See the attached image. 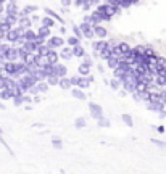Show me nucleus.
<instances>
[{"label": "nucleus", "mask_w": 166, "mask_h": 174, "mask_svg": "<svg viewBox=\"0 0 166 174\" xmlns=\"http://www.w3.org/2000/svg\"><path fill=\"white\" fill-rule=\"evenodd\" d=\"M85 126H87V119H85L84 116H79V118L74 119V127L76 129H84Z\"/></svg>", "instance_id": "25"}, {"label": "nucleus", "mask_w": 166, "mask_h": 174, "mask_svg": "<svg viewBox=\"0 0 166 174\" xmlns=\"http://www.w3.org/2000/svg\"><path fill=\"white\" fill-rule=\"evenodd\" d=\"M105 47H106V40H93L92 42V48H93V52H97V53H100Z\"/></svg>", "instance_id": "17"}, {"label": "nucleus", "mask_w": 166, "mask_h": 174, "mask_svg": "<svg viewBox=\"0 0 166 174\" xmlns=\"http://www.w3.org/2000/svg\"><path fill=\"white\" fill-rule=\"evenodd\" d=\"M58 56L61 58V60H71L73 58V52H71V48L69 47H63L61 50H60V53H58Z\"/></svg>", "instance_id": "16"}, {"label": "nucleus", "mask_w": 166, "mask_h": 174, "mask_svg": "<svg viewBox=\"0 0 166 174\" xmlns=\"http://www.w3.org/2000/svg\"><path fill=\"white\" fill-rule=\"evenodd\" d=\"M3 60H5L6 63H16V61H18V48L10 47L8 52H6L5 56H3Z\"/></svg>", "instance_id": "5"}, {"label": "nucleus", "mask_w": 166, "mask_h": 174, "mask_svg": "<svg viewBox=\"0 0 166 174\" xmlns=\"http://www.w3.org/2000/svg\"><path fill=\"white\" fill-rule=\"evenodd\" d=\"M89 16H90V21H92V27H93V26H98V24L103 21L102 16H100V14H98L97 11H92V13L89 14Z\"/></svg>", "instance_id": "22"}, {"label": "nucleus", "mask_w": 166, "mask_h": 174, "mask_svg": "<svg viewBox=\"0 0 166 174\" xmlns=\"http://www.w3.org/2000/svg\"><path fill=\"white\" fill-rule=\"evenodd\" d=\"M122 122L127 126V127H132L134 126V119H132V116L131 114H127V113H124L122 114Z\"/></svg>", "instance_id": "33"}, {"label": "nucleus", "mask_w": 166, "mask_h": 174, "mask_svg": "<svg viewBox=\"0 0 166 174\" xmlns=\"http://www.w3.org/2000/svg\"><path fill=\"white\" fill-rule=\"evenodd\" d=\"M5 11V2H3V0H0V14H2Z\"/></svg>", "instance_id": "51"}, {"label": "nucleus", "mask_w": 166, "mask_h": 174, "mask_svg": "<svg viewBox=\"0 0 166 174\" xmlns=\"http://www.w3.org/2000/svg\"><path fill=\"white\" fill-rule=\"evenodd\" d=\"M73 32H74V37L76 39H79V40H81L82 39V34H81V29H79V26H73Z\"/></svg>", "instance_id": "44"}, {"label": "nucleus", "mask_w": 166, "mask_h": 174, "mask_svg": "<svg viewBox=\"0 0 166 174\" xmlns=\"http://www.w3.org/2000/svg\"><path fill=\"white\" fill-rule=\"evenodd\" d=\"M60 32H61V34H66V27L61 26V27H60Z\"/></svg>", "instance_id": "57"}, {"label": "nucleus", "mask_w": 166, "mask_h": 174, "mask_svg": "<svg viewBox=\"0 0 166 174\" xmlns=\"http://www.w3.org/2000/svg\"><path fill=\"white\" fill-rule=\"evenodd\" d=\"M71 95H73L74 98H77V100H85L87 98V95H85V92L84 90H79V89H71Z\"/></svg>", "instance_id": "21"}, {"label": "nucleus", "mask_w": 166, "mask_h": 174, "mask_svg": "<svg viewBox=\"0 0 166 174\" xmlns=\"http://www.w3.org/2000/svg\"><path fill=\"white\" fill-rule=\"evenodd\" d=\"M35 87H37V90H39V92H47V89H48V85H47L45 81L37 82V84H35Z\"/></svg>", "instance_id": "41"}, {"label": "nucleus", "mask_w": 166, "mask_h": 174, "mask_svg": "<svg viewBox=\"0 0 166 174\" xmlns=\"http://www.w3.org/2000/svg\"><path fill=\"white\" fill-rule=\"evenodd\" d=\"M40 21V26H44V27H52L53 24H55V21L52 19V18H48V16H44V18H42V19H39Z\"/></svg>", "instance_id": "28"}, {"label": "nucleus", "mask_w": 166, "mask_h": 174, "mask_svg": "<svg viewBox=\"0 0 166 174\" xmlns=\"http://www.w3.org/2000/svg\"><path fill=\"white\" fill-rule=\"evenodd\" d=\"M151 143H155L156 147H160V148H166V142L164 140H158V139H151L150 140Z\"/></svg>", "instance_id": "43"}, {"label": "nucleus", "mask_w": 166, "mask_h": 174, "mask_svg": "<svg viewBox=\"0 0 166 174\" xmlns=\"http://www.w3.org/2000/svg\"><path fill=\"white\" fill-rule=\"evenodd\" d=\"M13 103H15V106H21L23 105V97L21 98H13Z\"/></svg>", "instance_id": "48"}, {"label": "nucleus", "mask_w": 166, "mask_h": 174, "mask_svg": "<svg viewBox=\"0 0 166 174\" xmlns=\"http://www.w3.org/2000/svg\"><path fill=\"white\" fill-rule=\"evenodd\" d=\"M108 84H110V87H111L113 90H118L119 87H121V82L118 81V79H114V77H113V79H111V81L108 82Z\"/></svg>", "instance_id": "40"}, {"label": "nucleus", "mask_w": 166, "mask_h": 174, "mask_svg": "<svg viewBox=\"0 0 166 174\" xmlns=\"http://www.w3.org/2000/svg\"><path fill=\"white\" fill-rule=\"evenodd\" d=\"M45 45H47L50 50H55V48L64 45V39L61 37V35H52V37H48V39L45 40Z\"/></svg>", "instance_id": "2"}, {"label": "nucleus", "mask_w": 166, "mask_h": 174, "mask_svg": "<svg viewBox=\"0 0 166 174\" xmlns=\"http://www.w3.org/2000/svg\"><path fill=\"white\" fill-rule=\"evenodd\" d=\"M79 29H81V34H82V37H87V39H93L95 35H93V31H92V26L89 24H79Z\"/></svg>", "instance_id": "7"}, {"label": "nucleus", "mask_w": 166, "mask_h": 174, "mask_svg": "<svg viewBox=\"0 0 166 174\" xmlns=\"http://www.w3.org/2000/svg\"><path fill=\"white\" fill-rule=\"evenodd\" d=\"M66 44L69 45V48H73V47H76V45H81V40L76 39L74 35H69V37L66 39Z\"/></svg>", "instance_id": "32"}, {"label": "nucleus", "mask_w": 166, "mask_h": 174, "mask_svg": "<svg viewBox=\"0 0 166 174\" xmlns=\"http://www.w3.org/2000/svg\"><path fill=\"white\" fill-rule=\"evenodd\" d=\"M77 79H79V76H73V77H69L71 85H76V84H77Z\"/></svg>", "instance_id": "49"}, {"label": "nucleus", "mask_w": 166, "mask_h": 174, "mask_svg": "<svg viewBox=\"0 0 166 174\" xmlns=\"http://www.w3.org/2000/svg\"><path fill=\"white\" fill-rule=\"evenodd\" d=\"M58 60H60V56H58V52L56 50H50L48 52V55H47V61H48V64H56L58 63Z\"/></svg>", "instance_id": "15"}, {"label": "nucleus", "mask_w": 166, "mask_h": 174, "mask_svg": "<svg viewBox=\"0 0 166 174\" xmlns=\"http://www.w3.org/2000/svg\"><path fill=\"white\" fill-rule=\"evenodd\" d=\"M44 11H45V16H48V18H52L53 21H60V24H64V19L60 16L56 11H53L52 8H44Z\"/></svg>", "instance_id": "9"}, {"label": "nucleus", "mask_w": 166, "mask_h": 174, "mask_svg": "<svg viewBox=\"0 0 166 174\" xmlns=\"http://www.w3.org/2000/svg\"><path fill=\"white\" fill-rule=\"evenodd\" d=\"M3 66H5V60H2V58H0V71L3 69Z\"/></svg>", "instance_id": "55"}, {"label": "nucleus", "mask_w": 166, "mask_h": 174, "mask_svg": "<svg viewBox=\"0 0 166 174\" xmlns=\"http://www.w3.org/2000/svg\"><path fill=\"white\" fill-rule=\"evenodd\" d=\"M19 13V8H18V5L16 2H8L5 6V14L8 16V14H18Z\"/></svg>", "instance_id": "10"}, {"label": "nucleus", "mask_w": 166, "mask_h": 174, "mask_svg": "<svg viewBox=\"0 0 166 174\" xmlns=\"http://www.w3.org/2000/svg\"><path fill=\"white\" fill-rule=\"evenodd\" d=\"M35 34H37V37L47 40V39L50 37V29H48V27H44V26H40L37 31H35Z\"/></svg>", "instance_id": "18"}, {"label": "nucleus", "mask_w": 166, "mask_h": 174, "mask_svg": "<svg viewBox=\"0 0 166 174\" xmlns=\"http://www.w3.org/2000/svg\"><path fill=\"white\" fill-rule=\"evenodd\" d=\"M92 31H93V35H97V37H98V40H103L106 35H108V31H106L103 26H100V24L98 26H93Z\"/></svg>", "instance_id": "8"}, {"label": "nucleus", "mask_w": 166, "mask_h": 174, "mask_svg": "<svg viewBox=\"0 0 166 174\" xmlns=\"http://www.w3.org/2000/svg\"><path fill=\"white\" fill-rule=\"evenodd\" d=\"M106 66L110 68V69H116L119 66V60H118V58H114V56H110L106 60Z\"/></svg>", "instance_id": "26"}, {"label": "nucleus", "mask_w": 166, "mask_h": 174, "mask_svg": "<svg viewBox=\"0 0 166 174\" xmlns=\"http://www.w3.org/2000/svg\"><path fill=\"white\" fill-rule=\"evenodd\" d=\"M32 102H35V103H39V102H40V97H39V95L32 97Z\"/></svg>", "instance_id": "56"}, {"label": "nucleus", "mask_w": 166, "mask_h": 174, "mask_svg": "<svg viewBox=\"0 0 166 174\" xmlns=\"http://www.w3.org/2000/svg\"><path fill=\"white\" fill-rule=\"evenodd\" d=\"M58 85L61 87L63 90H68V89H71V82H69V77H61V79H58Z\"/></svg>", "instance_id": "27"}, {"label": "nucleus", "mask_w": 166, "mask_h": 174, "mask_svg": "<svg viewBox=\"0 0 166 174\" xmlns=\"http://www.w3.org/2000/svg\"><path fill=\"white\" fill-rule=\"evenodd\" d=\"M90 74V68H87V66H84V64L81 63L77 66V76H81V77H87Z\"/></svg>", "instance_id": "23"}, {"label": "nucleus", "mask_w": 166, "mask_h": 174, "mask_svg": "<svg viewBox=\"0 0 166 174\" xmlns=\"http://www.w3.org/2000/svg\"><path fill=\"white\" fill-rule=\"evenodd\" d=\"M52 147H53L55 150H61V148H63V142H61L60 137H56V135L52 137Z\"/></svg>", "instance_id": "29"}, {"label": "nucleus", "mask_w": 166, "mask_h": 174, "mask_svg": "<svg viewBox=\"0 0 166 174\" xmlns=\"http://www.w3.org/2000/svg\"><path fill=\"white\" fill-rule=\"evenodd\" d=\"M5 19L8 21L11 26H15V24H18V19H19V18H18V14H8V16L5 14Z\"/></svg>", "instance_id": "35"}, {"label": "nucleus", "mask_w": 166, "mask_h": 174, "mask_svg": "<svg viewBox=\"0 0 166 174\" xmlns=\"http://www.w3.org/2000/svg\"><path fill=\"white\" fill-rule=\"evenodd\" d=\"M31 102H32V97H31V95H27V93H26V95H23V103H27V105H29Z\"/></svg>", "instance_id": "47"}, {"label": "nucleus", "mask_w": 166, "mask_h": 174, "mask_svg": "<svg viewBox=\"0 0 166 174\" xmlns=\"http://www.w3.org/2000/svg\"><path fill=\"white\" fill-rule=\"evenodd\" d=\"M61 174H66V172H64V171H61Z\"/></svg>", "instance_id": "60"}, {"label": "nucleus", "mask_w": 166, "mask_h": 174, "mask_svg": "<svg viewBox=\"0 0 166 174\" xmlns=\"http://www.w3.org/2000/svg\"><path fill=\"white\" fill-rule=\"evenodd\" d=\"M71 52H73V56H76V58H82V56L85 55V48L82 47V44H81V45H76V47L71 48Z\"/></svg>", "instance_id": "19"}, {"label": "nucleus", "mask_w": 166, "mask_h": 174, "mask_svg": "<svg viewBox=\"0 0 166 174\" xmlns=\"http://www.w3.org/2000/svg\"><path fill=\"white\" fill-rule=\"evenodd\" d=\"M0 135H2V129H0Z\"/></svg>", "instance_id": "61"}, {"label": "nucleus", "mask_w": 166, "mask_h": 174, "mask_svg": "<svg viewBox=\"0 0 166 174\" xmlns=\"http://www.w3.org/2000/svg\"><path fill=\"white\" fill-rule=\"evenodd\" d=\"M37 10H39V6H35V5H27V6H24L23 10H19V13H18V18H24V16H29V14L35 13Z\"/></svg>", "instance_id": "6"}, {"label": "nucleus", "mask_w": 166, "mask_h": 174, "mask_svg": "<svg viewBox=\"0 0 166 174\" xmlns=\"http://www.w3.org/2000/svg\"><path fill=\"white\" fill-rule=\"evenodd\" d=\"M74 6H82V0H76V2H74Z\"/></svg>", "instance_id": "54"}, {"label": "nucleus", "mask_w": 166, "mask_h": 174, "mask_svg": "<svg viewBox=\"0 0 166 174\" xmlns=\"http://www.w3.org/2000/svg\"><path fill=\"white\" fill-rule=\"evenodd\" d=\"M13 100V92L10 89H5V90H0V100Z\"/></svg>", "instance_id": "30"}, {"label": "nucleus", "mask_w": 166, "mask_h": 174, "mask_svg": "<svg viewBox=\"0 0 166 174\" xmlns=\"http://www.w3.org/2000/svg\"><path fill=\"white\" fill-rule=\"evenodd\" d=\"M158 118H160V119L166 118V110H163V111H160V113H158Z\"/></svg>", "instance_id": "52"}, {"label": "nucleus", "mask_w": 166, "mask_h": 174, "mask_svg": "<svg viewBox=\"0 0 166 174\" xmlns=\"http://www.w3.org/2000/svg\"><path fill=\"white\" fill-rule=\"evenodd\" d=\"M89 111H90V116L95 121H98L100 118H103V108L100 106L98 103H93V102H90V103H89Z\"/></svg>", "instance_id": "3"}, {"label": "nucleus", "mask_w": 166, "mask_h": 174, "mask_svg": "<svg viewBox=\"0 0 166 174\" xmlns=\"http://www.w3.org/2000/svg\"><path fill=\"white\" fill-rule=\"evenodd\" d=\"M2 39H5V32L2 31V29H0V40H2Z\"/></svg>", "instance_id": "58"}, {"label": "nucleus", "mask_w": 166, "mask_h": 174, "mask_svg": "<svg viewBox=\"0 0 166 174\" xmlns=\"http://www.w3.org/2000/svg\"><path fill=\"white\" fill-rule=\"evenodd\" d=\"M8 48H10V45H8V44H0V58H2V60H3L5 53L8 52Z\"/></svg>", "instance_id": "39"}, {"label": "nucleus", "mask_w": 166, "mask_h": 174, "mask_svg": "<svg viewBox=\"0 0 166 174\" xmlns=\"http://www.w3.org/2000/svg\"><path fill=\"white\" fill-rule=\"evenodd\" d=\"M35 37H37V34H35V31H32V29H27V31H24V34L21 35V39L24 42H34Z\"/></svg>", "instance_id": "14"}, {"label": "nucleus", "mask_w": 166, "mask_h": 174, "mask_svg": "<svg viewBox=\"0 0 166 174\" xmlns=\"http://www.w3.org/2000/svg\"><path fill=\"white\" fill-rule=\"evenodd\" d=\"M148 102H160V92L150 90L148 92Z\"/></svg>", "instance_id": "34"}, {"label": "nucleus", "mask_w": 166, "mask_h": 174, "mask_svg": "<svg viewBox=\"0 0 166 174\" xmlns=\"http://www.w3.org/2000/svg\"><path fill=\"white\" fill-rule=\"evenodd\" d=\"M31 26H32V21H31L29 16H24V18H19V19H18V27L24 29V31L31 29Z\"/></svg>", "instance_id": "13"}, {"label": "nucleus", "mask_w": 166, "mask_h": 174, "mask_svg": "<svg viewBox=\"0 0 166 174\" xmlns=\"http://www.w3.org/2000/svg\"><path fill=\"white\" fill-rule=\"evenodd\" d=\"M82 64L84 66H87V68H92V64H93V61H92V58L85 53L84 56H82Z\"/></svg>", "instance_id": "37"}, {"label": "nucleus", "mask_w": 166, "mask_h": 174, "mask_svg": "<svg viewBox=\"0 0 166 174\" xmlns=\"http://www.w3.org/2000/svg\"><path fill=\"white\" fill-rule=\"evenodd\" d=\"M160 102H161L163 105H166V89L160 90Z\"/></svg>", "instance_id": "46"}, {"label": "nucleus", "mask_w": 166, "mask_h": 174, "mask_svg": "<svg viewBox=\"0 0 166 174\" xmlns=\"http://www.w3.org/2000/svg\"><path fill=\"white\" fill-rule=\"evenodd\" d=\"M66 72H68V68L64 66V64H61V63H56V64H53L52 76H55V77L61 79V77H66Z\"/></svg>", "instance_id": "4"}, {"label": "nucleus", "mask_w": 166, "mask_h": 174, "mask_svg": "<svg viewBox=\"0 0 166 174\" xmlns=\"http://www.w3.org/2000/svg\"><path fill=\"white\" fill-rule=\"evenodd\" d=\"M97 124H98V127H110L111 122H110V119H108V118H105V116H103V118H100L97 121Z\"/></svg>", "instance_id": "36"}, {"label": "nucleus", "mask_w": 166, "mask_h": 174, "mask_svg": "<svg viewBox=\"0 0 166 174\" xmlns=\"http://www.w3.org/2000/svg\"><path fill=\"white\" fill-rule=\"evenodd\" d=\"M45 82H47V85H58V77L50 76V77L45 79Z\"/></svg>", "instance_id": "42"}, {"label": "nucleus", "mask_w": 166, "mask_h": 174, "mask_svg": "<svg viewBox=\"0 0 166 174\" xmlns=\"http://www.w3.org/2000/svg\"><path fill=\"white\" fill-rule=\"evenodd\" d=\"M90 6H92L90 0H82V6H81V8H82L84 11H89V10H90Z\"/></svg>", "instance_id": "45"}, {"label": "nucleus", "mask_w": 166, "mask_h": 174, "mask_svg": "<svg viewBox=\"0 0 166 174\" xmlns=\"http://www.w3.org/2000/svg\"><path fill=\"white\" fill-rule=\"evenodd\" d=\"M95 11L100 14V16H102L103 21H110L113 16H116V14H118L121 10L118 8V6L111 5V3H110V0H108V2H105V3H98Z\"/></svg>", "instance_id": "1"}, {"label": "nucleus", "mask_w": 166, "mask_h": 174, "mask_svg": "<svg viewBox=\"0 0 166 174\" xmlns=\"http://www.w3.org/2000/svg\"><path fill=\"white\" fill-rule=\"evenodd\" d=\"M90 84H89V81L85 77H81L79 76V79H77V84H76V89H79V90H84V89H87Z\"/></svg>", "instance_id": "24"}, {"label": "nucleus", "mask_w": 166, "mask_h": 174, "mask_svg": "<svg viewBox=\"0 0 166 174\" xmlns=\"http://www.w3.org/2000/svg\"><path fill=\"white\" fill-rule=\"evenodd\" d=\"M63 3V6H69L71 5V2H68V0H64V2H61Z\"/></svg>", "instance_id": "59"}, {"label": "nucleus", "mask_w": 166, "mask_h": 174, "mask_svg": "<svg viewBox=\"0 0 166 174\" xmlns=\"http://www.w3.org/2000/svg\"><path fill=\"white\" fill-rule=\"evenodd\" d=\"M84 24L92 26V21H90V16H89V14H87V16H84Z\"/></svg>", "instance_id": "50"}, {"label": "nucleus", "mask_w": 166, "mask_h": 174, "mask_svg": "<svg viewBox=\"0 0 166 174\" xmlns=\"http://www.w3.org/2000/svg\"><path fill=\"white\" fill-rule=\"evenodd\" d=\"M48 52H50V48L45 45H40V47H37V52H35V55H39V56H47L48 55Z\"/></svg>", "instance_id": "31"}, {"label": "nucleus", "mask_w": 166, "mask_h": 174, "mask_svg": "<svg viewBox=\"0 0 166 174\" xmlns=\"http://www.w3.org/2000/svg\"><path fill=\"white\" fill-rule=\"evenodd\" d=\"M147 108H148V111H163L164 110V105L161 103V102H148L147 103Z\"/></svg>", "instance_id": "12"}, {"label": "nucleus", "mask_w": 166, "mask_h": 174, "mask_svg": "<svg viewBox=\"0 0 166 174\" xmlns=\"http://www.w3.org/2000/svg\"><path fill=\"white\" fill-rule=\"evenodd\" d=\"M98 55H100V58H102V60H105V61H106L108 58L111 56V52H110V50H108V48L105 47V48H103V50H102V52H100Z\"/></svg>", "instance_id": "38"}, {"label": "nucleus", "mask_w": 166, "mask_h": 174, "mask_svg": "<svg viewBox=\"0 0 166 174\" xmlns=\"http://www.w3.org/2000/svg\"><path fill=\"white\" fill-rule=\"evenodd\" d=\"M18 39H19V34L16 32V29H15V27H13L11 31H8V32L5 34V40L8 42V44H15Z\"/></svg>", "instance_id": "11"}, {"label": "nucleus", "mask_w": 166, "mask_h": 174, "mask_svg": "<svg viewBox=\"0 0 166 174\" xmlns=\"http://www.w3.org/2000/svg\"><path fill=\"white\" fill-rule=\"evenodd\" d=\"M156 130H158L160 134H164V130H166V129H164V126H158V127H156Z\"/></svg>", "instance_id": "53"}, {"label": "nucleus", "mask_w": 166, "mask_h": 174, "mask_svg": "<svg viewBox=\"0 0 166 174\" xmlns=\"http://www.w3.org/2000/svg\"><path fill=\"white\" fill-rule=\"evenodd\" d=\"M153 84H155V87H158V89H164V87H166V77L155 76L153 77Z\"/></svg>", "instance_id": "20"}]
</instances>
